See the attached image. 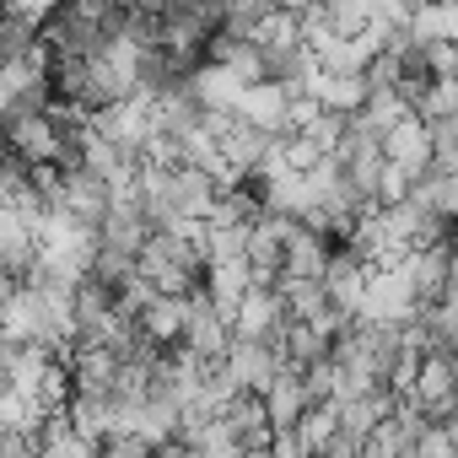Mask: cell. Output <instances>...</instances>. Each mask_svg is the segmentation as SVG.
<instances>
[{"label":"cell","instance_id":"6da1fadb","mask_svg":"<svg viewBox=\"0 0 458 458\" xmlns=\"http://www.w3.org/2000/svg\"><path fill=\"white\" fill-rule=\"evenodd\" d=\"M265 410H270V426H276V431H297V420L308 415V399H302V377L281 367V377L265 388Z\"/></svg>","mask_w":458,"mask_h":458}]
</instances>
